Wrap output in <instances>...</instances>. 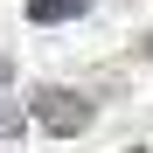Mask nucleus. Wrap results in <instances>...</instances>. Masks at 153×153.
Returning a JSON list of instances; mask_svg holds the SVG:
<instances>
[{
	"label": "nucleus",
	"mask_w": 153,
	"mask_h": 153,
	"mask_svg": "<svg viewBox=\"0 0 153 153\" xmlns=\"http://www.w3.org/2000/svg\"><path fill=\"white\" fill-rule=\"evenodd\" d=\"M28 118L42 125V132H56V139H76V132H91L97 105L76 97V91H63V84H35L28 91Z\"/></svg>",
	"instance_id": "obj_1"
},
{
	"label": "nucleus",
	"mask_w": 153,
	"mask_h": 153,
	"mask_svg": "<svg viewBox=\"0 0 153 153\" xmlns=\"http://www.w3.org/2000/svg\"><path fill=\"white\" fill-rule=\"evenodd\" d=\"M91 0H28V21H76Z\"/></svg>",
	"instance_id": "obj_2"
},
{
	"label": "nucleus",
	"mask_w": 153,
	"mask_h": 153,
	"mask_svg": "<svg viewBox=\"0 0 153 153\" xmlns=\"http://www.w3.org/2000/svg\"><path fill=\"white\" fill-rule=\"evenodd\" d=\"M21 125H28V105H14V97H0V139H21Z\"/></svg>",
	"instance_id": "obj_3"
},
{
	"label": "nucleus",
	"mask_w": 153,
	"mask_h": 153,
	"mask_svg": "<svg viewBox=\"0 0 153 153\" xmlns=\"http://www.w3.org/2000/svg\"><path fill=\"white\" fill-rule=\"evenodd\" d=\"M7 76H14V63H7V56H0V84H7Z\"/></svg>",
	"instance_id": "obj_4"
}]
</instances>
